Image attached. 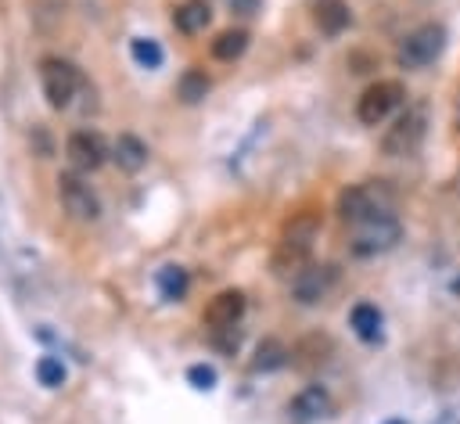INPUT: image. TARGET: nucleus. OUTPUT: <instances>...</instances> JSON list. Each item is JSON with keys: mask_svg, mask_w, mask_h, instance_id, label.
<instances>
[{"mask_svg": "<svg viewBox=\"0 0 460 424\" xmlns=\"http://www.w3.org/2000/svg\"><path fill=\"white\" fill-rule=\"evenodd\" d=\"M65 18V0H32V22L40 29H54Z\"/></svg>", "mask_w": 460, "mask_h": 424, "instance_id": "obj_23", "label": "nucleus"}, {"mask_svg": "<svg viewBox=\"0 0 460 424\" xmlns=\"http://www.w3.org/2000/svg\"><path fill=\"white\" fill-rule=\"evenodd\" d=\"M288 349L277 341V338H266V341H259V349H255V359H252V370H277V367H284L288 363Z\"/></svg>", "mask_w": 460, "mask_h": 424, "instance_id": "obj_18", "label": "nucleus"}, {"mask_svg": "<svg viewBox=\"0 0 460 424\" xmlns=\"http://www.w3.org/2000/svg\"><path fill=\"white\" fill-rule=\"evenodd\" d=\"M65 155L68 162L79 169V172H93L104 158H108V147L101 140V133H90V129H75L68 140H65Z\"/></svg>", "mask_w": 460, "mask_h": 424, "instance_id": "obj_9", "label": "nucleus"}, {"mask_svg": "<svg viewBox=\"0 0 460 424\" xmlns=\"http://www.w3.org/2000/svg\"><path fill=\"white\" fill-rule=\"evenodd\" d=\"M424 126H428L424 108H406V111L388 126V133H385V140H381L385 155H392V158L413 155V151L420 147V140H424Z\"/></svg>", "mask_w": 460, "mask_h": 424, "instance_id": "obj_5", "label": "nucleus"}, {"mask_svg": "<svg viewBox=\"0 0 460 424\" xmlns=\"http://www.w3.org/2000/svg\"><path fill=\"white\" fill-rule=\"evenodd\" d=\"M241 316H244V295H241L237 287H226V291L212 295L208 305H205V323H208V331L237 327Z\"/></svg>", "mask_w": 460, "mask_h": 424, "instance_id": "obj_11", "label": "nucleus"}, {"mask_svg": "<svg viewBox=\"0 0 460 424\" xmlns=\"http://www.w3.org/2000/svg\"><path fill=\"white\" fill-rule=\"evenodd\" d=\"M187 381H190L194 388L208 392V388H216V370H212L208 363H194V367L187 370Z\"/></svg>", "mask_w": 460, "mask_h": 424, "instance_id": "obj_24", "label": "nucleus"}, {"mask_svg": "<svg viewBox=\"0 0 460 424\" xmlns=\"http://www.w3.org/2000/svg\"><path fill=\"white\" fill-rule=\"evenodd\" d=\"M399 223H395V216L388 212V216H374V219H363V223H356V237H352V252L356 255H377V252H385V248H392L395 241H399Z\"/></svg>", "mask_w": 460, "mask_h": 424, "instance_id": "obj_8", "label": "nucleus"}, {"mask_svg": "<svg viewBox=\"0 0 460 424\" xmlns=\"http://www.w3.org/2000/svg\"><path fill=\"white\" fill-rule=\"evenodd\" d=\"M291 417L298 420V424H309V420H320L327 410H331V399H327V392L320 388V384H309V388H302L295 399H291Z\"/></svg>", "mask_w": 460, "mask_h": 424, "instance_id": "obj_12", "label": "nucleus"}, {"mask_svg": "<svg viewBox=\"0 0 460 424\" xmlns=\"http://www.w3.org/2000/svg\"><path fill=\"white\" fill-rule=\"evenodd\" d=\"M349 327H352L363 341H377V338H381V313H377V305L356 302L352 313H349Z\"/></svg>", "mask_w": 460, "mask_h": 424, "instance_id": "obj_16", "label": "nucleus"}, {"mask_svg": "<svg viewBox=\"0 0 460 424\" xmlns=\"http://www.w3.org/2000/svg\"><path fill=\"white\" fill-rule=\"evenodd\" d=\"M402 101H406V90H402L399 79H377L374 86H367V90L359 93V101H356V119H359L363 126H377V122H385Z\"/></svg>", "mask_w": 460, "mask_h": 424, "instance_id": "obj_2", "label": "nucleus"}, {"mask_svg": "<svg viewBox=\"0 0 460 424\" xmlns=\"http://www.w3.org/2000/svg\"><path fill=\"white\" fill-rule=\"evenodd\" d=\"M111 158H115V165L122 172H137L147 162V144L140 137H133V133H119L115 144H111Z\"/></svg>", "mask_w": 460, "mask_h": 424, "instance_id": "obj_14", "label": "nucleus"}, {"mask_svg": "<svg viewBox=\"0 0 460 424\" xmlns=\"http://www.w3.org/2000/svg\"><path fill=\"white\" fill-rule=\"evenodd\" d=\"M36 377H40L43 388H61L65 377H68V370H65V363L58 356H40L36 359Z\"/></svg>", "mask_w": 460, "mask_h": 424, "instance_id": "obj_20", "label": "nucleus"}, {"mask_svg": "<svg viewBox=\"0 0 460 424\" xmlns=\"http://www.w3.org/2000/svg\"><path fill=\"white\" fill-rule=\"evenodd\" d=\"M320 230V216L316 212H302L295 216L288 226H284V237H280V248H277V266H305V255L313 248V237Z\"/></svg>", "mask_w": 460, "mask_h": 424, "instance_id": "obj_3", "label": "nucleus"}, {"mask_svg": "<svg viewBox=\"0 0 460 424\" xmlns=\"http://www.w3.org/2000/svg\"><path fill=\"white\" fill-rule=\"evenodd\" d=\"M158 291H162V298H169V302L183 298V295H187V269L165 266V269L158 273Z\"/></svg>", "mask_w": 460, "mask_h": 424, "instance_id": "obj_19", "label": "nucleus"}, {"mask_svg": "<svg viewBox=\"0 0 460 424\" xmlns=\"http://www.w3.org/2000/svg\"><path fill=\"white\" fill-rule=\"evenodd\" d=\"M208 22H212V7H208L205 0H183V4L172 11V25H176V32H183V36L201 32Z\"/></svg>", "mask_w": 460, "mask_h": 424, "instance_id": "obj_15", "label": "nucleus"}, {"mask_svg": "<svg viewBox=\"0 0 460 424\" xmlns=\"http://www.w3.org/2000/svg\"><path fill=\"white\" fill-rule=\"evenodd\" d=\"M388 212H392V190L381 180L345 187L341 198H338V216L352 226L363 223V219H374V216H388Z\"/></svg>", "mask_w": 460, "mask_h": 424, "instance_id": "obj_1", "label": "nucleus"}, {"mask_svg": "<svg viewBox=\"0 0 460 424\" xmlns=\"http://www.w3.org/2000/svg\"><path fill=\"white\" fill-rule=\"evenodd\" d=\"M244 47H248V32H244V29H226V32H219V36L212 40V57L234 61V57L244 54Z\"/></svg>", "mask_w": 460, "mask_h": 424, "instance_id": "obj_17", "label": "nucleus"}, {"mask_svg": "<svg viewBox=\"0 0 460 424\" xmlns=\"http://www.w3.org/2000/svg\"><path fill=\"white\" fill-rule=\"evenodd\" d=\"M313 22H316V29L323 36H338L341 29H349L352 11H349L345 0H316L313 4Z\"/></svg>", "mask_w": 460, "mask_h": 424, "instance_id": "obj_13", "label": "nucleus"}, {"mask_svg": "<svg viewBox=\"0 0 460 424\" xmlns=\"http://www.w3.org/2000/svg\"><path fill=\"white\" fill-rule=\"evenodd\" d=\"M58 198H61V208H65L72 219L90 223V219L101 216L97 194H93L90 183H83V176H75V172H61V176H58Z\"/></svg>", "mask_w": 460, "mask_h": 424, "instance_id": "obj_7", "label": "nucleus"}, {"mask_svg": "<svg viewBox=\"0 0 460 424\" xmlns=\"http://www.w3.org/2000/svg\"><path fill=\"white\" fill-rule=\"evenodd\" d=\"M230 4H234V11H241V14H252L259 0H230Z\"/></svg>", "mask_w": 460, "mask_h": 424, "instance_id": "obj_26", "label": "nucleus"}, {"mask_svg": "<svg viewBox=\"0 0 460 424\" xmlns=\"http://www.w3.org/2000/svg\"><path fill=\"white\" fill-rule=\"evenodd\" d=\"M212 341H216V349H219V352H234V349H237V341H241V331H237V327L212 331Z\"/></svg>", "mask_w": 460, "mask_h": 424, "instance_id": "obj_25", "label": "nucleus"}, {"mask_svg": "<svg viewBox=\"0 0 460 424\" xmlns=\"http://www.w3.org/2000/svg\"><path fill=\"white\" fill-rule=\"evenodd\" d=\"M205 93H208V75L198 72V68H187V72L180 75V97H183L187 104H198Z\"/></svg>", "mask_w": 460, "mask_h": 424, "instance_id": "obj_22", "label": "nucleus"}, {"mask_svg": "<svg viewBox=\"0 0 460 424\" xmlns=\"http://www.w3.org/2000/svg\"><path fill=\"white\" fill-rule=\"evenodd\" d=\"M442 47H446V29L442 25H420V29H413L406 40H402V47H399V65L402 68H424V65H431L438 54H442Z\"/></svg>", "mask_w": 460, "mask_h": 424, "instance_id": "obj_6", "label": "nucleus"}, {"mask_svg": "<svg viewBox=\"0 0 460 424\" xmlns=\"http://www.w3.org/2000/svg\"><path fill=\"white\" fill-rule=\"evenodd\" d=\"M334 284V266H298L291 280V295L302 305H316Z\"/></svg>", "mask_w": 460, "mask_h": 424, "instance_id": "obj_10", "label": "nucleus"}, {"mask_svg": "<svg viewBox=\"0 0 460 424\" xmlns=\"http://www.w3.org/2000/svg\"><path fill=\"white\" fill-rule=\"evenodd\" d=\"M129 54L140 68H158L162 65V47L155 40H144V36H133L129 40Z\"/></svg>", "mask_w": 460, "mask_h": 424, "instance_id": "obj_21", "label": "nucleus"}, {"mask_svg": "<svg viewBox=\"0 0 460 424\" xmlns=\"http://www.w3.org/2000/svg\"><path fill=\"white\" fill-rule=\"evenodd\" d=\"M40 79H43V93H47L50 108H68L75 90L83 86L79 68L65 57H43L40 61Z\"/></svg>", "mask_w": 460, "mask_h": 424, "instance_id": "obj_4", "label": "nucleus"}]
</instances>
